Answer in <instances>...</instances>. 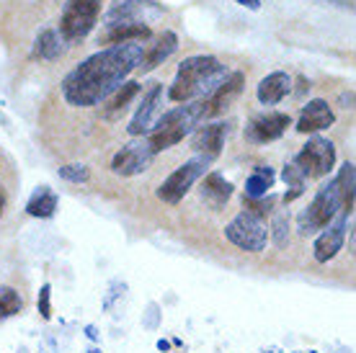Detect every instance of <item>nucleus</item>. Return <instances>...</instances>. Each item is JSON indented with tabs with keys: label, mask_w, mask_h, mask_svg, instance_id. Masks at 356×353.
<instances>
[{
	"label": "nucleus",
	"mask_w": 356,
	"mask_h": 353,
	"mask_svg": "<svg viewBox=\"0 0 356 353\" xmlns=\"http://www.w3.org/2000/svg\"><path fill=\"white\" fill-rule=\"evenodd\" d=\"M143 52L140 42H129L90 54L63 80L65 101L78 108L98 106L124 83L129 72L140 67Z\"/></svg>",
	"instance_id": "f257e3e1"
},
{
	"label": "nucleus",
	"mask_w": 356,
	"mask_h": 353,
	"mask_svg": "<svg viewBox=\"0 0 356 353\" xmlns=\"http://www.w3.org/2000/svg\"><path fill=\"white\" fill-rule=\"evenodd\" d=\"M230 75L227 65L217 60L214 54H194L178 65L176 80L170 83L168 98L176 104L202 101L212 93L225 78Z\"/></svg>",
	"instance_id": "f03ea898"
},
{
	"label": "nucleus",
	"mask_w": 356,
	"mask_h": 353,
	"mask_svg": "<svg viewBox=\"0 0 356 353\" xmlns=\"http://www.w3.org/2000/svg\"><path fill=\"white\" fill-rule=\"evenodd\" d=\"M196 124H202V101H191V104L165 111L161 119H155L152 129L145 134V142L158 155L178 142H184V137H188L196 129Z\"/></svg>",
	"instance_id": "7ed1b4c3"
},
{
	"label": "nucleus",
	"mask_w": 356,
	"mask_h": 353,
	"mask_svg": "<svg viewBox=\"0 0 356 353\" xmlns=\"http://www.w3.org/2000/svg\"><path fill=\"white\" fill-rule=\"evenodd\" d=\"M341 212H343V194H341L339 181L333 178L328 186H323L315 194V199L307 204V209L300 214V232L312 235L318 230H325Z\"/></svg>",
	"instance_id": "20e7f679"
},
{
	"label": "nucleus",
	"mask_w": 356,
	"mask_h": 353,
	"mask_svg": "<svg viewBox=\"0 0 356 353\" xmlns=\"http://www.w3.org/2000/svg\"><path fill=\"white\" fill-rule=\"evenodd\" d=\"M98 18H101V0H65L57 31L67 44H78L96 28Z\"/></svg>",
	"instance_id": "39448f33"
},
{
	"label": "nucleus",
	"mask_w": 356,
	"mask_h": 353,
	"mask_svg": "<svg viewBox=\"0 0 356 353\" xmlns=\"http://www.w3.org/2000/svg\"><path fill=\"white\" fill-rule=\"evenodd\" d=\"M225 238L230 240L235 247H241V250L261 253V250H266L268 230L259 217L243 212V214H238L227 227H225Z\"/></svg>",
	"instance_id": "423d86ee"
},
{
	"label": "nucleus",
	"mask_w": 356,
	"mask_h": 353,
	"mask_svg": "<svg viewBox=\"0 0 356 353\" xmlns=\"http://www.w3.org/2000/svg\"><path fill=\"white\" fill-rule=\"evenodd\" d=\"M207 165H209V160L199 158V155L186 160L181 168L173 170V173L161 183V188H158V199H163L165 204H178L188 191H191V186L207 173Z\"/></svg>",
	"instance_id": "0eeeda50"
},
{
	"label": "nucleus",
	"mask_w": 356,
	"mask_h": 353,
	"mask_svg": "<svg viewBox=\"0 0 356 353\" xmlns=\"http://www.w3.org/2000/svg\"><path fill=\"white\" fill-rule=\"evenodd\" d=\"M163 16V6L155 0H114L104 13L101 26L114 24H150Z\"/></svg>",
	"instance_id": "6e6552de"
},
{
	"label": "nucleus",
	"mask_w": 356,
	"mask_h": 353,
	"mask_svg": "<svg viewBox=\"0 0 356 353\" xmlns=\"http://www.w3.org/2000/svg\"><path fill=\"white\" fill-rule=\"evenodd\" d=\"M294 163L307 173V178L328 176L330 170H333V165H336V147H333L330 140L312 137L302 150H300V155L294 158Z\"/></svg>",
	"instance_id": "1a4fd4ad"
},
{
	"label": "nucleus",
	"mask_w": 356,
	"mask_h": 353,
	"mask_svg": "<svg viewBox=\"0 0 356 353\" xmlns=\"http://www.w3.org/2000/svg\"><path fill=\"white\" fill-rule=\"evenodd\" d=\"M152 158H155V152L150 150V145H147V142L145 140L132 142V145L122 147V150L114 155V160H111V170L122 178L140 176V173H145V170L150 168Z\"/></svg>",
	"instance_id": "9d476101"
},
{
	"label": "nucleus",
	"mask_w": 356,
	"mask_h": 353,
	"mask_svg": "<svg viewBox=\"0 0 356 353\" xmlns=\"http://www.w3.org/2000/svg\"><path fill=\"white\" fill-rule=\"evenodd\" d=\"M243 88H245V75L243 72H230L227 78L217 85V88L209 93L207 98H202V122L204 119H209V116H217V114H222L225 108L230 106L235 98L241 96Z\"/></svg>",
	"instance_id": "9b49d317"
},
{
	"label": "nucleus",
	"mask_w": 356,
	"mask_h": 353,
	"mask_svg": "<svg viewBox=\"0 0 356 353\" xmlns=\"http://www.w3.org/2000/svg\"><path fill=\"white\" fill-rule=\"evenodd\" d=\"M289 124H292L289 114H279V111L261 114L245 126V137H248L250 142H256V145H266V142L279 140V137L286 132Z\"/></svg>",
	"instance_id": "f8f14e48"
},
{
	"label": "nucleus",
	"mask_w": 356,
	"mask_h": 353,
	"mask_svg": "<svg viewBox=\"0 0 356 353\" xmlns=\"http://www.w3.org/2000/svg\"><path fill=\"white\" fill-rule=\"evenodd\" d=\"M346 222H348V214L341 212L321 232V238L315 240V261L318 263H328L330 258L339 256V250L343 247V240H346Z\"/></svg>",
	"instance_id": "ddd939ff"
},
{
	"label": "nucleus",
	"mask_w": 356,
	"mask_h": 353,
	"mask_svg": "<svg viewBox=\"0 0 356 353\" xmlns=\"http://www.w3.org/2000/svg\"><path fill=\"white\" fill-rule=\"evenodd\" d=\"M161 106H163V83H152L150 88H147V93L143 96V106L137 108V114H134L132 124H129V134L132 137L143 134L145 137V134L150 132Z\"/></svg>",
	"instance_id": "4468645a"
},
{
	"label": "nucleus",
	"mask_w": 356,
	"mask_h": 353,
	"mask_svg": "<svg viewBox=\"0 0 356 353\" xmlns=\"http://www.w3.org/2000/svg\"><path fill=\"white\" fill-rule=\"evenodd\" d=\"M227 124H207V126H199L191 137V147L199 158H204L212 163L220 152H222L225 137H227Z\"/></svg>",
	"instance_id": "2eb2a0df"
},
{
	"label": "nucleus",
	"mask_w": 356,
	"mask_h": 353,
	"mask_svg": "<svg viewBox=\"0 0 356 353\" xmlns=\"http://www.w3.org/2000/svg\"><path fill=\"white\" fill-rule=\"evenodd\" d=\"M333 122H336V114H333V108L328 106V101L315 98V101H310V104L302 108V114L297 119V132H302V134L323 132V129L333 126Z\"/></svg>",
	"instance_id": "dca6fc26"
},
{
	"label": "nucleus",
	"mask_w": 356,
	"mask_h": 353,
	"mask_svg": "<svg viewBox=\"0 0 356 353\" xmlns=\"http://www.w3.org/2000/svg\"><path fill=\"white\" fill-rule=\"evenodd\" d=\"M152 36L147 24H114V26H104L101 36H98V44H129V42H147Z\"/></svg>",
	"instance_id": "f3484780"
},
{
	"label": "nucleus",
	"mask_w": 356,
	"mask_h": 353,
	"mask_svg": "<svg viewBox=\"0 0 356 353\" xmlns=\"http://www.w3.org/2000/svg\"><path fill=\"white\" fill-rule=\"evenodd\" d=\"M176 49H178V36L173 34V31H163V34L155 39V44H150L143 52V62H140L143 72L155 70V67H158V65H163V62L168 60Z\"/></svg>",
	"instance_id": "a211bd4d"
},
{
	"label": "nucleus",
	"mask_w": 356,
	"mask_h": 353,
	"mask_svg": "<svg viewBox=\"0 0 356 353\" xmlns=\"http://www.w3.org/2000/svg\"><path fill=\"white\" fill-rule=\"evenodd\" d=\"M289 90H292V78L286 72H271V75H266L259 83L256 96H259V101L264 106H276Z\"/></svg>",
	"instance_id": "6ab92c4d"
},
{
	"label": "nucleus",
	"mask_w": 356,
	"mask_h": 353,
	"mask_svg": "<svg viewBox=\"0 0 356 353\" xmlns=\"http://www.w3.org/2000/svg\"><path fill=\"white\" fill-rule=\"evenodd\" d=\"M140 83H134V80H129V83H122L119 88L108 96L106 106H104V119H108V122H114V119H119V116L124 114L127 106L132 104L134 98L140 96Z\"/></svg>",
	"instance_id": "aec40b11"
},
{
	"label": "nucleus",
	"mask_w": 356,
	"mask_h": 353,
	"mask_svg": "<svg viewBox=\"0 0 356 353\" xmlns=\"http://www.w3.org/2000/svg\"><path fill=\"white\" fill-rule=\"evenodd\" d=\"M230 196H232V183L225 181L222 173H207L204 183H202V199L212 209H222Z\"/></svg>",
	"instance_id": "412c9836"
},
{
	"label": "nucleus",
	"mask_w": 356,
	"mask_h": 353,
	"mask_svg": "<svg viewBox=\"0 0 356 353\" xmlns=\"http://www.w3.org/2000/svg\"><path fill=\"white\" fill-rule=\"evenodd\" d=\"M65 49H67V42H65L63 34H60L57 28H44L34 42L36 60H47V62L60 60V57L65 54Z\"/></svg>",
	"instance_id": "4be33fe9"
},
{
	"label": "nucleus",
	"mask_w": 356,
	"mask_h": 353,
	"mask_svg": "<svg viewBox=\"0 0 356 353\" xmlns=\"http://www.w3.org/2000/svg\"><path fill=\"white\" fill-rule=\"evenodd\" d=\"M54 209H57V194H54L49 186L36 188L34 196H31V199H29V204H26V212L31 214V217H39V220L52 217Z\"/></svg>",
	"instance_id": "5701e85b"
},
{
	"label": "nucleus",
	"mask_w": 356,
	"mask_h": 353,
	"mask_svg": "<svg viewBox=\"0 0 356 353\" xmlns=\"http://www.w3.org/2000/svg\"><path fill=\"white\" fill-rule=\"evenodd\" d=\"M274 186V170L268 165H256V173L245 181V196L248 199H261L268 194V188Z\"/></svg>",
	"instance_id": "b1692460"
},
{
	"label": "nucleus",
	"mask_w": 356,
	"mask_h": 353,
	"mask_svg": "<svg viewBox=\"0 0 356 353\" xmlns=\"http://www.w3.org/2000/svg\"><path fill=\"white\" fill-rule=\"evenodd\" d=\"M341 186V194H343V214H351L354 209V163H346L336 176Z\"/></svg>",
	"instance_id": "393cba45"
},
{
	"label": "nucleus",
	"mask_w": 356,
	"mask_h": 353,
	"mask_svg": "<svg viewBox=\"0 0 356 353\" xmlns=\"http://www.w3.org/2000/svg\"><path fill=\"white\" fill-rule=\"evenodd\" d=\"M21 307H24V302H21L16 289L0 286V320H6V318H10V315H16V312H21Z\"/></svg>",
	"instance_id": "a878e982"
},
{
	"label": "nucleus",
	"mask_w": 356,
	"mask_h": 353,
	"mask_svg": "<svg viewBox=\"0 0 356 353\" xmlns=\"http://www.w3.org/2000/svg\"><path fill=\"white\" fill-rule=\"evenodd\" d=\"M274 196H261V199H243V206H245V212L253 214V217H259V220H264L266 214H271V209H274Z\"/></svg>",
	"instance_id": "bb28decb"
},
{
	"label": "nucleus",
	"mask_w": 356,
	"mask_h": 353,
	"mask_svg": "<svg viewBox=\"0 0 356 353\" xmlns=\"http://www.w3.org/2000/svg\"><path fill=\"white\" fill-rule=\"evenodd\" d=\"M60 178L63 181H70V183H88L90 181V170L86 168V165H65V168H60Z\"/></svg>",
	"instance_id": "cd10ccee"
},
{
	"label": "nucleus",
	"mask_w": 356,
	"mask_h": 353,
	"mask_svg": "<svg viewBox=\"0 0 356 353\" xmlns=\"http://www.w3.org/2000/svg\"><path fill=\"white\" fill-rule=\"evenodd\" d=\"M282 178H284V183H289L292 188H302L305 186V181H307V173H305L297 163H286L284 165V170H282Z\"/></svg>",
	"instance_id": "c85d7f7f"
},
{
	"label": "nucleus",
	"mask_w": 356,
	"mask_h": 353,
	"mask_svg": "<svg viewBox=\"0 0 356 353\" xmlns=\"http://www.w3.org/2000/svg\"><path fill=\"white\" fill-rule=\"evenodd\" d=\"M286 230H289V222H286V217H276V220H274V240H276V245H279V247L286 245Z\"/></svg>",
	"instance_id": "c756f323"
},
{
	"label": "nucleus",
	"mask_w": 356,
	"mask_h": 353,
	"mask_svg": "<svg viewBox=\"0 0 356 353\" xmlns=\"http://www.w3.org/2000/svg\"><path fill=\"white\" fill-rule=\"evenodd\" d=\"M39 312H42V318L49 320V286H42V292H39Z\"/></svg>",
	"instance_id": "7c9ffc66"
},
{
	"label": "nucleus",
	"mask_w": 356,
	"mask_h": 353,
	"mask_svg": "<svg viewBox=\"0 0 356 353\" xmlns=\"http://www.w3.org/2000/svg\"><path fill=\"white\" fill-rule=\"evenodd\" d=\"M235 3H241L243 8H248V10H259L261 8V0H235Z\"/></svg>",
	"instance_id": "2f4dec72"
},
{
	"label": "nucleus",
	"mask_w": 356,
	"mask_h": 353,
	"mask_svg": "<svg viewBox=\"0 0 356 353\" xmlns=\"http://www.w3.org/2000/svg\"><path fill=\"white\" fill-rule=\"evenodd\" d=\"M6 202H8V196H6V188L0 186V217H3V209H6Z\"/></svg>",
	"instance_id": "473e14b6"
}]
</instances>
